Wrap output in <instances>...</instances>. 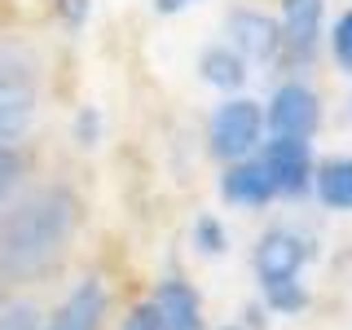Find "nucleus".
<instances>
[{"mask_svg":"<svg viewBox=\"0 0 352 330\" xmlns=\"http://www.w3.org/2000/svg\"><path fill=\"white\" fill-rule=\"evenodd\" d=\"M80 225V203L71 190L27 194L14 212L0 216V278L9 282H40L66 260V247Z\"/></svg>","mask_w":352,"mask_h":330,"instance_id":"obj_1","label":"nucleus"},{"mask_svg":"<svg viewBox=\"0 0 352 330\" xmlns=\"http://www.w3.org/2000/svg\"><path fill=\"white\" fill-rule=\"evenodd\" d=\"M36 119V71L22 53L0 49V146L18 141Z\"/></svg>","mask_w":352,"mask_h":330,"instance_id":"obj_2","label":"nucleus"},{"mask_svg":"<svg viewBox=\"0 0 352 330\" xmlns=\"http://www.w3.org/2000/svg\"><path fill=\"white\" fill-rule=\"evenodd\" d=\"M207 137H212V154H216V159H225V163L247 159V154L260 146V137H264V110H260V102H251V97H229L225 106H216Z\"/></svg>","mask_w":352,"mask_h":330,"instance_id":"obj_3","label":"nucleus"},{"mask_svg":"<svg viewBox=\"0 0 352 330\" xmlns=\"http://www.w3.org/2000/svg\"><path fill=\"white\" fill-rule=\"evenodd\" d=\"M225 31H229V49L242 62H273L282 53V27L260 9H229Z\"/></svg>","mask_w":352,"mask_h":330,"instance_id":"obj_4","label":"nucleus"},{"mask_svg":"<svg viewBox=\"0 0 352 330\" xmlns=\"http://www.w3.org/2000/svg\"><path fill=\"white\" fill-rule=\"evenodd\" d=\"M264 124L273 128V137H304L308 141L317 132V124H322V102L304 84H282L269 102Z\"/></svg>","mask_w":352,"mask_h":330,"instance_id":"obj_5","label":"nucleus"},{"mask_svg":"<svg viewBox=\"0 0 352 330\" xmlns=\"http://www.w3.org/2000/svg\"><path fill=\"white\" fill-rule=\"evenodd\" d=\"M260 163L269 168L278 194H304L313 185V154H308L304 137H269Z\"/></svg>","mask_w":352,"mask_h":330,"instance_id":"obj_6","label":"nucleus"},{"mask_svg":"<svg viewBox=\"0 0 352 330\" xmlns=\"http://www.w3.org/2000/svg\"><path fill=\"white\" fill-rule=\"evenodd\" d=\"M308 256L304 238H295L291 229H273V234L260 238L256 247V273L264 286H278V282H295L300 278V264Z\"/></svg>","mask_w":352,"mask_h":330,"instance_id":"obj_7","label":"nucleus"},{"mask_svg":"<svg viewBox=\"0 0 352 330\" xmlns=\"http://www.w3.org/2000/svg\"><path fill=\"white\" fill-rule=\"evenodd\" d=\"M102 317H106V286L102 278H84L62 300V308L49 317L44 330H102Z\"/></svg>","mask_w":352,"mask_h":330,"instance_id":"obj_8","label":"nucleus"},{"mask_svg":"<svg viewBox=\"0 0 352 330\" xmlns=\"http://www.w3.org/2000/svg\"><path fill=\"white\" fill-rule=\"evenodd\" d=\"M220 194L225 203H247V207H264L269 198H278V185H273L269 168L260 159H238L229 163V172L220 176Z\"/></svg>","mask_w":352,"mask_h":330,"instance_id":"obj_9","label":"nucleus"},{"mask_svg":"<svg viewBox=\"0 0 352 330\" xmlns=\"http://www.w3.org/2000/svg\"><path fill=\"white\" fill-rule=\"evenodd\" d=\"M322 9L326 0H282V44L295 58H308L322 36Z\"/></svg>","mask_w":352,"mask_h":330,"instance_id":"obj_10","label":"nucleus"},{"mask_svg":"<svg viewBox=\"0 0 352 330\" xmlns=\"http://www.w3.org/2000/svg\"><path fill=\"white\" fill-rule=\"evenodd\" d=\"M150 304H154V313H159L163 330H203V304H198V295L181 278H168L154 291Z\"/></svg>","mask_w":352,"mask_h":330,"instance_id":"obj_11","label":"nucleus"},{"mask_svg":"<svg viewBox=\"0 0 352 330\" xmlns=\"http://www.w3.org/2000/svg\"><path fill=\"white\" fill-rule=\"evenodd\" d=\"M313 185L326 207L348 212L352 207V159H326L322 168H313Z\"/></svg>","mask_w":352,"mask_h":330,"instance_id":"obj_12","label":"nucleus"},{"mask_svg":"<svg viewBox=\"0 0 352 330\" xmlns=\"http://www.w3.org/2000/svg\"><path fill=\"white\" fill-rule=\"evenodd\" d=\"M198 75L216 88H238L247 80V62H242L229 44H212V49H203V58H198Z\"/></svg>","mask_w":352,"mask_h":330,"instance_id":"obj_13","label":"nucleus"},{"mask_svg":"<svg viewBox=\"0 0 352 330\" xmlns=\"http://www.w3.org/2000/svg\"><path fill=\"white\" fill-rule=\"evenodd\" d=\"M264 300H269V308H278V313H300L308 304V295H304L300 282H278V286H264Z\"/></svg>","mask_w":352,"mask_h":330,"instance_id":"obj_14","label":"nucleus"},{"mask_svg":"<svg viewBox=\"0 0 352 330\" xmlns=\"http://www.w3.org/2000/svg\"><path fill=\"white\" fill-rule=\"evenodd\" d=\"M0 330H40L36 304H5L0 308Z\"/></svg>","mask_w":352,"mask_h":330,"instance_id":"obj_15","label":"nucleus"},{"mask_svg":"<svg viewBox=\"0 0 352 330\" xmlns=\"http://www.w3.org/2000/svg\"><path fill=\"white\" fill-rule=\"evenodd\" d=\"M330 49H335V62L344 66V71H352V9L335 22V31H330Z\"/></svg>","mask_w":352,"mask_h":330,"instance_id":"obj_16","label":"nucleus"},{"mask_svg":"<svg viewBox=\"0 0 352 330\" xmlns=\"http://www.w3.org/2000/svg\"><path fill=\"white\" fill-rule=\"evenodd\" d=\"M194 242L207 251V256H220V251H225V229H220L212 216H198V225H194Z\"/></svg>","mask_w":352,"mask_h":330,"instance_id":"obj_17","label":"nucleus"},{"mask_svg":"<svg viewBox=\"0 0 352 330\" xmlns=\"http://www.w3.org/2000/svg\"><path fill=\"white\" fill-rule=\"evenodd\" d=\"M22 168H27V163H22V154L14 146H0V198L14 190V181L22 176Z\"/></svg>","mask_w":352,"mask_h":330,"instance_id":"obj_18","label":"nucleus"},{"mask_svg":"<svg viewBox=\"0 0 352 330\" xmlns=\"http://www.w3.org/2000/svg\"><path fill=\"white\" fill-rule=\"evenodd\" d=\"M119 330H163V326H159V313H154V304H137V308L124 317V326H119Z\"/></svg>","mask_w":352,"mask_h":330,"instance_id":"obj_19","label":"nucleus"},{"mask_svg":"<svg viewBox=\"0 0 352 330\" xmlns=\"http://www.w3.org/2000/svg\"><path fill=\"white\" fill-rule=\"evenodd\" d=\"M97 128H102V119H97L93 106L80 110V119H75V137H80V146H97Z\"/></svg>","mask_w":352,"mask_h":330,"instance_id":"obj_20","label":"nucleus"},{"mask_svg":"<svg viewBox=\"0 0 352 330\" xmlns=\"http://www.w3.org/2000/svg\"><path fill=\"white\" fill-rule=\"evenodd\" d=\"M62 9H66V18H71L75 27H80V22H84V14H88V0H66Z\"/></svg>","mask_w":352,"mask_h":330,"instance_id":"obj_21","label":"nucleus"},{"mask_svg":"<svg viewBox=\"0 0 352 330\" xmlns=\"http://www.w3.org/2000/svg\"><path fill=\"white\" fill-rule=\"evenodd\" d=\"M194 0H154V9H159V14H181V9H190Z\"/></svg>","mask_w":352,"mask_h":330,"instance_id":"obj_22","label":"nucleus"},{"mask_svg":"<svg viewBox=\"0 0 352 330\" xmlns=\"http://www.w3.org/2000/svg\"><path fill=\"white\" fill-rule=\"evenodd\" d=\"M225 330H238V326H225Z\"/></svg>","mask_w":352,"mask_h":330,"instance_id":"obj_23","label":"nucleus"}]
</instances>
